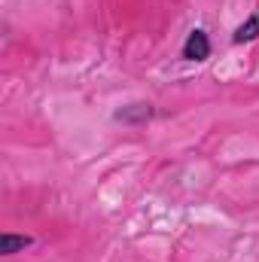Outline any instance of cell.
I'll list each match as a JSON object with an SVG mask.
<instances>
[{"mask_svg": "<svg viewBox=\"0 0 259 262\" xmlns=\"http://www.w3.org/2000/svg\"><path fill=\"white\" fill-rule=\"evenodd\" d=\"M180 55H183L186 61H207V58H210V40H207V34H204L201 28H195L192 34L186 37Z\"/></svg>", "mask_w": 259, "mask_h": 262, "instance_id": "obj_1", "label": "cell"}, {"mask_svg": "<svg viewBox=\"0 0 259 262\" xmlns=\"http://www.w3.org/2000/svg\"><path fill=\"white\" fill-rule=\"evenodd\" d=\"M146 119H153V107L143 104V101L116 110V122H125V125H140V122H146Z\"/></svg>", "mask_w": 259, "mask_h": 262, "instance_id": "obj_2", "label": "cell"}, {"mask_svg": "<svg viewBox=\"0 0 259 262\" xmlns=\"http://www.w3.org/2000/svg\"><path fill=\"white\" fill-rule=\"evenodd\" d=\"M31 244H34L31 235H15V232H3V235H0V253H3V256H15V253L28 250Z\"/></svg>", "mask_w": 259, "mask_h": 262, "instance_id": "obj_3", "label": "cell"}, {"mask_svg": "<svg viewBox=\"0 0 259 262\" xmlns=\"http://www.w3.org/2000/svg\"><path fill=\"white\" fill-rule=\"evenodd\" d=\"M256 37H259V15H250L244 25L235 28V37H232V40H235V43H250V40H256Z\"/></svg>", "mask_w": 259, "mask_h": 262, "instance_id": "obj_4", "label": "cell"}]
</instances>
